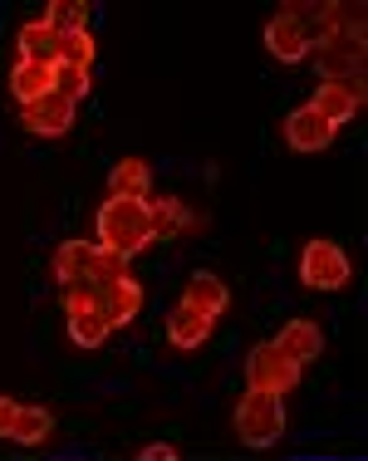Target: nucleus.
Returning a JSON list of instances; mask_svg holds the SVG:
<instances>
[{
  "label": "nucleus",
  "mask_w": 368,
  "mask_h": 461,
  "mask_svg": "<svg viewBox=\"0 0 368 461\" xmlns=\"http://www.w3.org/2000/svg\"><path fill=\"white\" fill-rule=\"evenodd\" d=\"M99 246L118 250V256L133 260L143 246H153V221H148V202H123V196H108L99 206Z\"/></svg>",
  "instance_id": "1"
},
{
  "label": "nucleus",
  "mask_w": 368,
  "mask_h": 461,
  "mask_svg": "<svg viewBox=\"0 0 368 461\" xmlns=\"http://www.w3.org/2000/svg\"><path fill=\"white\" fill-rule=\"evenodd\" d=\"M231 422H236V437H241L246 447H275V437L285 432V402H280L275 393L246 388Z\"/></svg>",
  "instance_id": "2"
},
{
  "label": "nucleus",
  "mask_w": 368,
  "mask_h": 461,
  "mask_svg": "<svg viewBox=\"0 0 368 461\" xmlns=\"http://www.w3.org/2000/svg\"><path fill=\"white\" fill-rule=\"evenodd\" d=\"M246 383L261 393H275V398H285L290 388H300V364L285 354V348L270 339V344H256L251 358H246Z\"/></svg>",
  "instance_id": "3"
},
{
  "label": "nucleus",
  "mask_w": 368,
  "mask_h": 461,
  "mask_svg": "<svg viewBox=\"0 0 368 461\" xmlns=\"http://www.w3.org/2000/svg\"><path fill=\"white\" fill-rule=\"evenodd\" d=\"M349 276H354V266L334 240H310L300 250V280H305V290H344Z\"/></svg>",
  "instance_id": "4"
},
{
  "label": "nucleus",
  "mask_w": 368,
  "mask_h": 461,
  "mask_svg": "<svg viewBox=\"0 0 368 461\" xmlns=\"http://www.w3.org/2000/svg\"><path fill=\"white\" fill-rule=\"evenodd\" d=\"M315 50V64L324 74V84H339V79H359L364 69V30H344V35H324Z\"/></svg>",
  "instance_id": "5"
},
{
  "label": "nucleus",
  "mask_w": 368,
  "mask_h": 461,
  "mask_svg": "<svg viewBox=\"0 0 368 461\" xmlns=\"http://www.w3.org/2000/svg\"><path fill=\"white\" fill-rule=\"evenodd\" d=\"M310 108L324 118L329 128L349 123L354 113L364 108V79H339V84H319L315 98H310Z\"/></svg>",
  "instance_id": "6"
},
{
  "label": "nucleus",
  "mask_w": 368,
  "mask_h": 461,
  "mask_svg": "<svg viewBox=\"0 0 368 461\" xmlns=\"http://www.w3.org/2000/svg\"><path fill=\"white\" fill-rule=\"evenodd\" d=\"M20 123H25V133H40V138H64L74 123V104H64V98H35V104L20 108Z\"/></svg>",
  "instance_id": "7"
},
{
  "label": "nucleus",
  "mask_w": 368,
  "mask_h": 461,
  "mask_svg": "<svg viewBox=\"0 0 368 461\" xmlns=\"http://www.w3.org/2000/svg\"><path fill=\"white\" fill-rule=\"evenodd\" d=\"M310 45H315V40L305 35V25H300V20H290L285 10H275V20L265 25V50L275 54L280 64H300L310 54Z\"/></svg>",
  "instance_id": "8"
},
{
  "label": "nucleus",
  "mask_w": 368,
  "mask_h": 461,
  "mask_svg": "<svg viewBox=\"0 0 368 461\" xmlns=\"http://www.w3.org/2000/svg\"><path fill=\"white\" fill-rule=\"evenodd\" d=\"M138 310H143V285H138L133 276L128 280H113V285H99V314L108 324H133Z\"/></svg>",
  "instance_id": "9"
},
{
  "label": "nucleus",
  "mask_w": 368,
  "mask_h": 461,
  "mask_svg": "<svg viewBox=\"0 0 368 461\" xmlns=\"http://www.w3.org/2000/svg\"><path fill=\"white\" fill-rule=\"evenodd\" d=\"M285 142H290L295 152H324V148L334 142V128L305 104V108H295V113L285 118Z\"/></svg>",
  "instance_id": "10"
},
{
  "label": "nucleus",
  "mask_w": 368,
  "mask_h": 461,
  "mask_svg": "<svg viewBox=\"0 0 368 461\" xmlns=\"http://www.w3.org/2000/svg\"><path fill=\"white\" fill-rule=\"evenodd\" d=\"M108 192L123 196V202H148V192H153V167H148L143 158L113 162V172H108Z\"/></svg>",
  "instance_id": "11"
},
{
  "label": "nucleus",
  "mask_w": 368,
  "mask_h": 461,
  "mask_svg": "<svg viewBox=\"0 0 368 461\" xmlns=\"http://www.w3.org/2000/svg\"><path fill=\"white\" fill-rule=\"evenodd\" d=\"M280 348H285L290 358H295L300 368L305 364H315V358L324 354V334H319V324L315 320H290L285 329H280V339H275Z\"/></svg>",
  "instance_id": "12"
},
{
  "label": "nucleus",
  "mask_w": 368,
  "mask_h": 461,
  "mask_svg": "<svg viewBox=\"0 0 368 461\" xmlns=\"http://www.w3.org/2000/svg\"><path fill=\"white\" fill-rule=\"evenodd\" d=\"M148 221H153V240H172L182 236V230L197 226V216L187 212V202H177V196H148Z\"/></svg>",
  "instance_id": "13"
},
{
  "label": "nucleus",
  "mask_w": 368,
  "mask_h": 461,
  "mask_svg": "<svg viewBox=\"0 0 368 461\" xmlns=\"http://www.w3.org/2000/svg\"><path fill=\"white\" fill-rule=\"evenodd\" d=\"M59 50H64V40L54 35V30L45 25V20H30V25H20V59L25 64H59Z\"/></svg>",
  "instance_id": "14"
},
{
  "label": "nucleus",
  "mask_w": 368,
  "mask_h": 461,
  "mask_svg": "<svg viewBox=\"0 0 368 461\" xmlns=\"http://www.w3.org/2000/svg\"><path fill=\"white\" fill-rule=\"evenodd\" d=\"M211 339V320L207 314H197V310H187V304H177V310L167 314V344L172 348H197V344H207Z\"/></svg>",
  "instance_id": "15"
},
{
  "label": "nucleus",
  "mask_w": 368,
  "mask_h": 461,
  "mask_svg": "<svg viewBox=\"0 0 368 461\" xmlns=\"http://www.w3.org/2000/svg\"><path fill=\"white\" fill-rule=\"evenodd\" d=\"M182 304L197 314H207V320H216V314H226V304H231V294H226V285L216 276H192L187 280V294H182Z\"/></svg>",
  "instance_id": "16"
},
{
  "label": "nucleus",
  "mask_w": 368,
  "mask_h": 461,
  "mask_svg": "<svg viewBox=\"0 0 368 461\" xmlns=\"http://www.w3.org/2000/svg\"><path fill=\"white\" fill-rule=\"evenodd\" d=\"M54 276H59V285L69 280H89V266H94V246L89 240H64L59 250H54Z\"/></svg>",
  "instance_id": "17"
},
{
  "label": "nucleus",
  "mask_w": 368,
  "mask_h": 461,
  "mask_svg": "<svg viewBox=\"0 0 368 461\" xmlns=\"http://www.w3.org/2000/svg\"><path fill=\"white\" fill-rule=\"evenodd\" d=\"M49 94L79 108L84 94H89V69H79V64H64V59L49 64Z\"/></svg>",
  "instance_id": "18"
},
{
  "label": "nucleus",
  "mask_w": 368,
  "mask_h": 461,
  "mask_svg": "<svg viewBox=\"0 0 368 461\" xmlns=\"http://www.w3.org/2000/svg\"><path fill=\"white\" fill-rule=\"evenodd\" d=\"M10 94H15L20 104L45 98L49 94V69H45V64H25V59H20L15 69H10Z\"/></svg>",
  "instance_id": "19"
},
{
  "label": "nucleus",
  "mask_w": 368,
  "mask_h": 461,
  "mask_svg": "<svg viewBox=\"0 0 368 461\" xmlns=\"http://www.w3.org/2000/svg\"><path fill=\"white\" fill-rule=\"evenodd\" d=\"M49 432H54V417L45 408H20L15 412V427H10V437H15L20 447H40Z\"/></svg>",
  "instance_id": "20"
},
{
  "label": "nucleus",
  "mask_w": 368,
  "mask_h": 461,
  "mask_svg": "<svg viewBox=\"0 0 368 461\" xmlns=\"http://www.w3.org/2000/svg\"><path fill=\"white\" fill-rule=\"evenodd\" d=\"M108 329H113V324H108L99 310H79V314H69V339H74L79 348H99L103 339H108Z\"/></svg>",
  "instance_id": "21"
},
{
  "label": "nucleus",
  "mask_w": 368,
  "mask_h": 461,
  "mask_svg": "<svg viewBox=\"0 0 368 461\" xmlns=\"http://www.w3.org/2000/svg\"><path fill=\"white\" fill-rule=\"evenodd\" d=\"M84 20H89V5H79V0H54V5L45 10V25L54 30V35H79Z\"/></svg>",
  "instance_id": "22"
},
{
  "label": "nucleus",
  "mask_w": 368,
  "mask_h": 461,
  "mask_svg": "<svg viewBox=\"0 0 368 461\" xmlns=\"http://www.w3.org/2000/svg\"><path fill=\"white\" fill-rule=\"evenodd\" d=\"M89 280H99V285L128 280V256H118V250H108V246H94V266H89Z\"/></svg>",
  "instance_id": "23"
},
{
  "label": "nucleus",
  "mask_w": 368,
  "mask_h": 461,
  "mask_svg": "<svg viewBox=\"0 0 368 461\" xmlns=\"http://www.w3.org/2000/svg\"><path fill=\"white\" fill-rule=\"evenodd\" d=\"M64 310H69V314L99 310V280H69V285H64Z\"/></svg>",
  "instance_id": "24"
},
{
  "label": "nucleus",
  "mask_w": 368,
  "mask_h": 461,
  "mask_svg": "<svg viewBox=\"0 0 368 461\" xmlns=\"http://www.w3.org/2000/svg\"><path fill=\"white\" fill-rule=\"evenodd\" d=\"M94 54H99V45H94L89 30H79V35H64V50H59V59H64V64H79V69H89Z\"/></svg>",
  "instance_id": "25"
},
{
  "label": "nucleus",
  "mask_w": 368,
  "mask_h": 461,
  "mask_svg": "<svg viewBox=\"0 0 368 461\" xmlns=\"http://www.w3.org/2000/svg\"><path fill=\"white\" fill-rule=\"evenodd\" d=\"M138 461H177V447H167V442H148L143 452H138Z\"/></svg>",
  "instance_id": "26"
},
{
  "label": "nucleus",
  "mask_w": 368,
  "mask_h": 461,
  "mask_svg": "<svg viewBox=\"0 0 368 461\" xmlns=\"http://www.w3.org/2000/svg\"><path fill=\"white\" fill-rule=\"evenodd\" d=\"M15 412H20V402L0 398V437H10V427H15Z\"/></svg>",
  "instance_id": "27"
}]
</instances>
